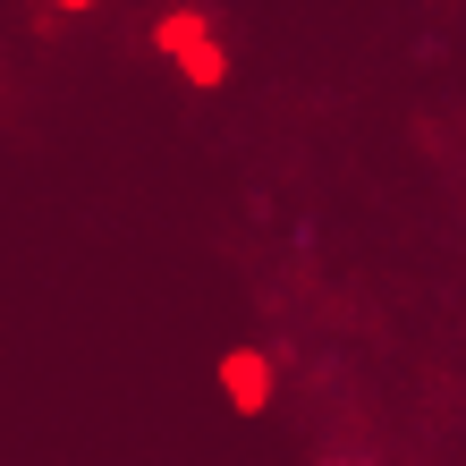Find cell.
Segmentation results:
<instances>
[{
    "label": "cell",
    "instance_id": "6da1fadb",
    "mask_svg": "<svg viewBox=\"0 0 466 466\" xmlns=\"http://www.w3.org/2000/svg\"><path fill=\"white\" fill-rule=\"evenodd\" d=\"M221 399L238 407V416H263L271 399H280V356H271L263 339H246L221 356Z\"/></svg>",
    "mask_w": 466,
    "mask_h": 466
},
{
    "label": "cell",
    "instance_id": "7a4b0ae2",
    "mask_svg": "<svg viewBox=\"0 0 466 466\" xmlns=\"http://www.w3.org/2000/svg\"><path fill=\"white\" fill-rule=\"evenodd\" d=\"M43 9H60V17H86V9H102V0H43Z\"/></svg>",
    "mask_w": 466,
    "mask_h": 466
}]
</instances>
